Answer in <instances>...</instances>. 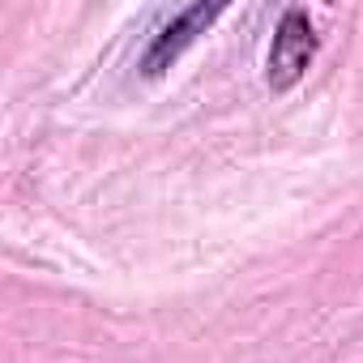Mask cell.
I'll list each match as a JSON object with an SVG mask.
<instances>
[{
  "mask_svg": "<svg viewBox=\"0 0 363 363\" xmlns=\"http://www.w3.org/2000/svg\"><path fill=\"white\" fill-rule=\"evenodd\" d=\"M316 52H320V35H316L308 9L291 5V9L282 13L278 30H274L269 60H265V82H269V90H278V94L295 90V86L303 82V73L312 69Z\"/></svg>",
  "mask_w": 363,
  "mask_h": 363,
  "instance_id": "6da1fadb",
  "label": "cell"
},
{
  "mask_svg": "<svg viewBox=\"0 0 363 363\" xmlns=\"http://www.w3.org/2000/svg\"><path fill=\"white\" fill-rule=\"evenodd\" d=\"M227 13V5L223 0H214V5H206V0H197V5H184V9H175L154 35H150V48H145V56H141V73L145 77H158V73H167L179 56H184L218 18Z\"/></svg>",
  "mask_w": 363,
  "mask_h": 363,
  "instance_id": "7a4b0ae2",
  "label": "cell"
}]
</instances>
